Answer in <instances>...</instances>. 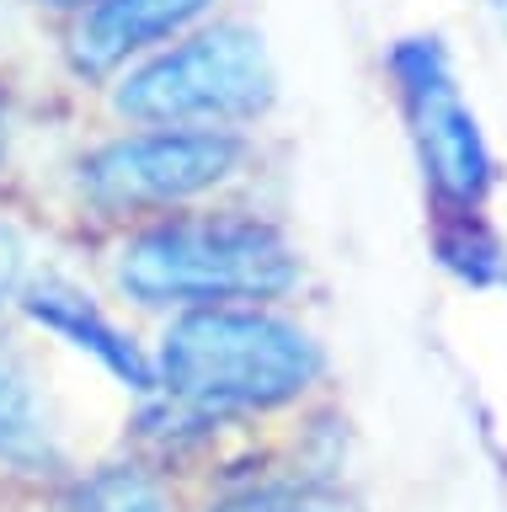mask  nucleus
<instances>
[{"mask_svg":"<svg viewBox=\"0 0 507 512\" xmlns=\"http://www.w3.org/2000/svg\"><path fill=\"white\" fill-rule=\"evenodd\" d=\"M299 278V256L273 224L198 214L150 224L118 251V288L139 304L225 310L230 299H273Z\"/></svg>","mask_w":507,"mask_h":512,"instance_id":"obj_1","label":"nucleus"},{"mask_svg":"<svg viewBox=\"0 0 507 512\" xmlns=\"http://www.w3.org/2000/svg\"><path fill=\"white\" fill-rule=\"evenodd\" d=\"M155 374L198 411L283 406L321 379V347L262 310H193L166 331Z\"/></svg>","mask_w":507,"mask_h":512,"instance_id":"obj_2","label":"nucleus"},{"mask_svg":"<svg viewBox=\"0 0 507 512\" xmlns=\"http://www.w3.org/2000/svg\"><path fill=\"white\" fill-rule=\"evenodd\" d=\"M273 102V64L257 32L214 27L123 75L118 112L161 128L241 123Z\"/></svg>","mask_w":507,"mask_h":512,"instance_id":"obj_3","label":"nucleus"},{"mask_svg":"<svg viewBox=\"0 0 507 512\" xmlns=\"http://www.w3.org/2000/svg\"><path fill=\"white\" fill-rule=\"evenodd\" d=\"M390 75L395 91H401L422 171L438 187L443 208H481L491 187V150L481 139L475 112L459 96L449 48L438 38H401L390 48Z\"/></svg>","mask_w":507,"mask_h":512,"instance_id":"obj_4","label":"nucleus"},{"mask_svg":"<svg viewBox=\"0 0 507 512\" xmlns=\"http://www.w3.org/2000/svg\"><path fill=\"white\" fill-rule=\"evenodd\" d=\"M241 155V139L225 128H155L86 155L81 187L102 208H161L219 187L241 166Z\"/></svg>","mask_w":507,"mask_h":512,"instance_id":"obj_5","label":"nucleus"},{"mask_svg":"<svg viewBox=\"0 0 507 512\" xmlns=\"http://www.w3.org/2000/svg\"><path fill=\"white\" fill-rule=\"evenodd\" d=\"M214 0H91L75 22V70L107 75L123 59L145 54V48L177 38L187 22H198Z\"/></svg>","mask_w":507,"mask_h":512,"instance_id":"obj_6","label":"nucleus"},{"mask_svg":"<svg viewBox=\"0 0 507 512\" xmlns=\"http://www.w3.org/2000/svg\"><path fill=\"white\" fill-rule=\"evenodd\" d=\"M22 304H27V315H33L43 331H54V336H65L70 347L91 352V358H97L107 374H118L123 384H134V390H150L155 384V368L139 358V347L81 294V288H70L65 278L27 283Z\"/></svg>","mask_w":507,"mask_h":512,"instance_id":"obj_7","label":"nucleus"},{"mask_svg":"<svg viewBox=\"0 0 507 512\" xmlns=\"http://www.w3.org/2000/svg\"><path fill=\"white\" fill-rule=\"evenodd\" d=\"M0 459L17 464V470H49L59 459L38 379L11 342H0Z\"/></svg>","mask_w":507,"mask_h":512,"instance_id":"obj_8","label":"nucleus"},{"mask_svg":"<svg viewBox=\"0 0 507 512\" xmlns=\"http://www.w3.org/2000/svg\"><path fill=\"white\" fill-rule=\"evenodd\" d=\"M443 219L438 224V256L449 262L465 283H507V251L497 246V235L486 230L481 219H475V208H443Z\"/></svg>","mask_w":507,"mask_h":512,"instance_id":"obj_9","label":"nucleus"},{"mask_svg":"<svg viewBox=\"0 0 507 512\" xmlns=\"http://www.w3.org/2000/svg\"><path fill=\"white\" fill-rule=\"evenodd\" d=\"M65 512H166V496L155 491V480H145L129 464H113V470H97L75 486Z\"/></svg>","mask_w":507,"mask_h":512,"instance_id":"obj_10","label":"nucleus"},{"mask_svg":"<svg viewBox=\"0 0 507 512\" xmlns=\"http://www.w3.org/2000/svg\"><path fill=\"white\" fill-rule=\"evenodd\" d=\"M209 512H342V507L315 486H251V491H235L225 502H214Z\"/></svg>","mask_w":507,"mask_h":512,"instance_id":"obj_11","label":"nucleus"},{"mask_svg":"<svg viewBox=\"0 0 507 512\" xmlns=\"http://www.w3.org/2000/svg\"><path fill=\"white\" fill-rule=\"evenodd\" d=\"M22 288V240L11 224H0V304Z\"/></svg>","mask_w":507,"mask_h":512,"instance_id":"obj_12","label":"nucleus"},{"mask_svg":"<svg viewBox=\"0 0 507 512\" xmlns=\"http://www.w3.org/2000/svg\"><path fill=\"white\" fill-rule=\"evenodd\" d=\"M6 139H11V107H6V96H0V160H6Z\"/></svg>","mask_w":507,"mask_h":512,"instance_id":"obj_13","label":"nucleus"},{"mask_svg":"<svg viewBox=\"0 0 507 512\" xmlns=\"http://www.w3.org/2000/svg\"><path fill=\"white\" fill-rule=\"evenodd\" d=\"M54 6H91V0H54Z\"/></svg>","mask_w":507,"mask_h":512,"instance_id":"obj_14","label":"nucleus"}]
</instances>
